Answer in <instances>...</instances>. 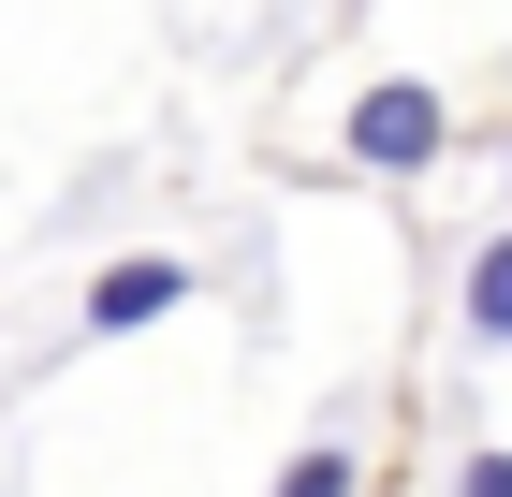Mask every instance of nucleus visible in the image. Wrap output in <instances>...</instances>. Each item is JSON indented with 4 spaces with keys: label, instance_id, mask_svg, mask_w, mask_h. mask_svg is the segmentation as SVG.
<instances>
[{
    "label": "nucleus",
    "instance_id": "1",
    "mask_svg": "<svg viewBox=\"0 0 512 497\" xmlns=\"http://www.w3.org/2000/svg\"><path fill=\"white\" fill-rule=\"evenodd\" d=\"M337 132H352V161H366V176H425V161H439V132H454V117H439V88H410V74H381V88H366L352 117H337Z\"/></svg>",
    "mask_w": 512,
    "mask_h": 497
},
{
    "label": "nucleus",
    "instance_id": "2",
    "mask_svg": "<svg viewBox=\"0 0 512 497\" xmlns=\"http://www.w3.org/2000/svg\"><path fill=\"white\" fill-rule=\"evenodd\" d=\"M191 307V264H161V249H132V264L88 278V337H132V322H176Z\"/></svg>",
    "mask_w": 512,
    "mask_h": 497
},
{
    "label": "nucleus",
    "instance_id": "3",
    "mask_svg": "<svg viewBox=\"0 0 512 497\" xmlns=\"http://www.w3.org/2000/svg\"><path fill=\"white\" fill-rule=\"evenodd\" d=\"M469 337L512 351V234H483V249H469Z\"/></svg>",
    "mask_w": 512,
    "mask_h": 497
},
{
    "label": "nucleus",
    "instance_id": "4",
    "mask_svg": "<svg viewBox=\"0 0 512 497\" xmlns=\"http://www.w3.org/2000/svg\"><path fill=\"white\" fill-rule=\"evenodd\" d=\"M352 483H366V468H352V439H308V454L278 468V497H352Z\"/></svg>",
    "mask_w": 512,
    "mask_h": 497
},
{
    "label": "nucleus",
    "instance_id": "5",
    "mask_svg": "<svg viewBox=\"0 0 512 497\" xmlns=\"http://www.w3.org/2000/svg\"><path fill=\"white\" fill-rule=\"evenodd\" d=\"M454 497H512V454H469V468H454Z\"/></svg>",
    "mask_w": 512,
    "mask_h": 497
}]
</instances>
